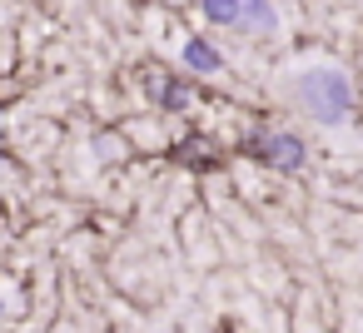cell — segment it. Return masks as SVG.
<instances>
[{"instance_id":"6da1fadb","label":"cell","mask_w":363,"mask_h":333,"mask_svg":"<svg viewBox=\"0 0 363 333\" xmlns=\"http://www.w3.org/2000/svg\"><path fill=\"white\" fill-rule=\"evenodd\" d=\"M289 100L308 115V120H318V125H343L348 115H353V85H348V75L338 70V65H303V70H294L289 75Z\"/></svg>"},{"instance_id":"7a4b0ae2","label":"cell","mask_w":363,"mask_h":333,"mask_svg":"<svg viewBox=\"0 0 363 333\" xmlns=\"http://www.w3.org/2000/svg\"><path fill=\"white\" fill-rule=\"evenodd\" d=\"M254 154L269 159L274 169H298L303 164V140L298 135H259L254 140Z\"/></svg>"},{"instance_id":"3957f363","label":"cell","mask_w":363,"mask_h":333,"mask_svg":"<svg viewBox=\"0 0 363 333\" xmlns=\"http://www.w3.org/2000/svg\"><path fill=\"white\" fill-rule=\"evenodd\" d=\"M234 26H249V30L269 35V30H279V11L269 6V0H239V21Z\"/></svg>"},{"instance_id":"277c9868","label":"cell","mask_w":363,"mask_h":333,"mask_svg":"<svg viewBox=\"0 0 363 333\" xmlns=\"http://www.w3.org/2000/svg\"><path fill=\"white\" fill-rule=\"evenodd\" d=\"M184 65L199 70V75H214V70L224 65V55H219L209 40H189V45H184Z\"/></svg>"},{"instance_id":"5b68a950","label":"cell","mask_w":363,"mask_h":333,"mask_svg":"<svg viewBox=\"0 0 363 333\" xmlns=\"http://www.w3.org/2000/svg\"><path fill=\"white\" fill-rule=\"evenodd\" d=\"M204 16L219 21V26H234L239 21V0H204Z\"/></svg>"},{"instance_id":"8992f818","label":"cell","mask_w":363,"mask_h":333,"mask_svg":"<svg viewBox=\"0 0 363 333\" xmlns=\"http://www.w3.org/2000/svg\"><path fill=\"white\" fill-rule=\"evenodd\" d=\"M155 95H160L164 105H184V85H174V80H169V85H164V80H155Z\"/></svg>"}]
</instances>
